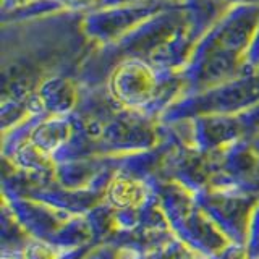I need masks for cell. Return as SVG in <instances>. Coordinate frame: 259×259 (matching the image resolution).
Listing matches in <instances>:
<instances>
[{"mask_svg": "<svg viewBox=\"0 0 259 259\" xmlns=\"http://www.w3.org/2000/svg\"><path fill=\"white\" fill-rule=\"evenodd\" d=\"M196 206L232 243L245 245L249 219L259 198L227 188H206L194 193Z\"/></svg>", "mask_w": 259, "mask_h": 259, "instance_id": "obj_1", "label": "cell"}, {"mask_svg": "<svg viewBox=\"0 0 259 259\" xmlns=\"http://www.w3.org/2000/svg\"><path fill=\"white\" fill-rule=\"evenodd\" d=\"M7 206L10 207L13 217L20 222V225L32 240L49 243L54 235L59 232L60 227L65 224L71 214L63 212L60 209L46 204L31 198H15L7 199Z\"/></svg>", "mask_w": 259, "mask_h": 259, "instance_id": "obj_2", "label": "cell"}, {"mask_svg": "<svg viewBox=\"0 0 259 259\" xmlns=\"http://www.w3.org/2000/svg\"><path fill=\"white\" fill-rule=\"evenodd\" d=\"M172 232L178 240H182L194 253L206 257L214 256L229 243H232L198 206L177 227H174Z\"/></svg>", "mask_w": 259, "mask_h": 259, "instance_id": "obj_3", "label": "cell"}, {"mask_svg": "<svg viewBox=\"0 0 259 259\" xmlns=\"http://www.w3.org/2000/svg\"><path fill=\"white\" fill-rule=\"evenodd\" d=\"M112 93L128 107H143L156 96V78L144 65L126 63L113 75Z\"/></svg>", "mask_w": 259, "mask_h": 259, "instance_id": "obj_4", "label": "cell"}, {"mask_svg": "<svg viewBox=\"0 0 259 259\" xmlns=\"http://www.w3.org/2000/svg\"><path fill=\"white\" fill-rule=\"evenodd\" d=\"M73 135H75V126L71 125V121L55 115L46 120H37L31 132L29 141L54 157L71 140Z\"/></svg>", "mask_w": 259, "mask_h": 259, "instance_id": "obj_5", "label": "cell"}, {"mask_svg": "<svg viewBox=\"0 0 259 259\" xmlns=\"http://www.w3.org/2000/svg\"><path fill=\"white\" fill-rule=\"evenodd\" d=\"M149 193L151 190L146 182L136 180L128 175L115 174L104 194V201L113 209L140 207L149 196Z\"/></svg>", "mask_w": 259, "mask_h": 259, "instance_id": "obj_6", "label": "cell"}, {"mask_svg": "<svg viewBox=\"0 0 259 259\" xmlns=\"http://www.w3.org/2000/svg\"><path fill=\"white\" fill-rule=\"evenodd\" d=\"M91 243H94L91 227L88 224L86 215L81 214L67 219L59 232L54 235V238L49 241V245H52L57 251H65L91 245Z\"/></svg>", "mask_w": 259, "mask_h": 259, "instance_id": "obj_7", "label": "cell"}, {"mask_svg": "<svg viewBox=\"0 0 259 259\" xmlns=\"http://www.w3.org/2000/svg\"><path fill=\"white\" fill-rule=\"evenodd\" d=\"M37 99L42 104V109L54 113V115H62V113L70 112L76 104V93L71 84L65 83L63 79H51V83L42 86Z\"/></svg>", "mask_w": 259, "mask_h": 259, "instance_id": "obj_8", "label": "cell"}, {"mask_svg": "<svg viewBox=\"0 0 259 259\" xmlns=\"http://www.w3.org/2000/svg\"><path fill=\"white\" fill-rule=\"evenodd\" d=\"M88 219V224L91 227L93 241L96 245L99 243H107V240L117 232L115 222V209L105 201H101L91 210L84 214Z\"/></svg>", "mask_w": 259, "mask_h": 259, "instance_id": "obj_9", "label": "cell"}, {"mask_svg": "<svg viewBox=\"0 0 259 259\" xmlns=\"http://www.w3.org/2000/svg\"><path fill=\"white\" fill-rule=\"evenodd\" d=\"M57 251L52 245H49L46 241L31 240L26 248L21 251L20 259H55Z\"/></svg>", "mask_w": 259, "mask_h": 259, "instance_id": "obj_10", "label": "cell"}, {"mask_svg": "<svg viewBox=\"0 0 259 259\" xmlns=\"http://www.w3.org/2000/svg\"><path fill=\"white\" fill-rule=\"evenodd\" d=\"M245 246L248 249L249 259H259V201L251 214L249 219V227H248V235H246V243Z\"/></svg>", "mask_w": 259, "mask_h": 259, "instance_id": "obj_11", "label": "cell"}, {"mask_svg": "<svg viewBox=\"0 0 259 259\" xmlns=\"http://www.w3.org/2000/svg\"><path fill=\"white\" fill-rule=\"evenodd\" d=\"M83 259H120V249L112 243H99L89 249Z\"/></svg>", "mask_w": 259, "mask_h": 259, "instance_id": "obj_12", "label": "cell"}, {"mask_svg": "<svg viewBox=\"0 0 259 259\" xmlns=\"http://www.w3.org/2000/svg\"><path fill=\"white\" fill-rule=\"evenodd\" d=\"M120 259H174V254H172V251H170L168 245H165L159 249L151 251V253H143V254L120 249Z\"/></svg>", "mask_w": 259, "mask_h": 259, "instance_id": "obj_13", "label": "cell"}, {"mask_svg": "<svg viewBox=\"0 0 259 259\" xmlns=\"http://www.w3.org/2000/svg\"><path fill=\"white\" fill-rule=\"evenodd\" d=\"M207 259H249L248 249L245 245H238V243H229L224 249H221L214 256Z\"/></svg>", "mask_w": 259, "mask_h": 259, "instance_id": "obj_14", "label": "cell"}]
</instances>
